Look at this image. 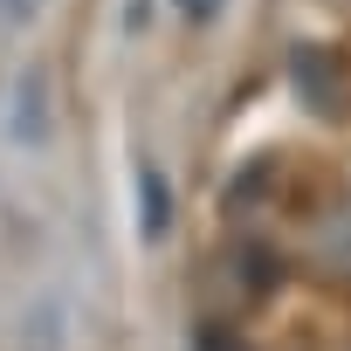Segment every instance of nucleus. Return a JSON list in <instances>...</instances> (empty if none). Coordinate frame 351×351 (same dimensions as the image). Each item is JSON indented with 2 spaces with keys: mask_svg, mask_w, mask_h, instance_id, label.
<instances>
[{
  "mask_svg": "<svg viewBox=\"0 0 351 351\" xmlns=\"http://www.w3.org/2000/svg\"><path fill=\"white\" fill-rule=\"evenodd\" d=\"M0 145L14 158H42L56 145V76L42 62H21L0 97Z\"/></svg>",
  "mask_w": 351,
  "mask_h": 351,
  "instance_id": "nucleus-1",
  "label": "nucleus"
},
{
  "mask_svg": "<svg viewBox=\"0 0 351 351\" xmlns=\"http://www.w3.org/2000/svg\"><path fill=\"white\" fill-rule=\"evenodd\" d=\"M76 344V303L62 282H35L8 317V351H69Z\"/></svg>",
  "mask_w": 351,
  "mask_h": 351,
  "instance_id": "nucleus-2",
  "label": "nucleus"
},
{
  "mask_svg": "<svg viewBox=\"0 0 351 351\" xmlns=\"http://www.w3.org/2000/svg\"><path fill=\"white\" fill-rule=\"evenodd\" d=\"M131 193H138V241L158 248V241L172 234V221H180V186L165 180V165H158V158H138Z\"/></svg>",
  "mask_w": 351,
  "mask_h": 351,
  "instance_id": "nucleus-3",
  "label": "nucleus"
},
{
  "mask_svg": "<svg viewBox=\"0 0 351 351\" xmlns=\"http://www.w3.org/2000/svg\"><path fill=\"white\" fill-rule=\"evenodd\" d=\"M49 8H56V0H0V42H21V35H35Z\"/></svg>",
  "mask_w": 351,
  "mask_h": 351,
  "instance_id": "nucleus-4",
  "label": "nucleus"
},
{
  "mask_svg": "<svg viewBox=\"0 0 351 351\" xmlns=\"http://www.w3.org/2000/svg\"><path fill=\"white\" fill-rule=\"evenodd\" d=\"M172 14H180L186 28H214L228 14V0H172Z\"/></svg>",
  "mask_w": 351,
  "mask_h": 351,
  "instance_id": "nucleus-5",
  "label": "nucleus"
}]
</instances>
